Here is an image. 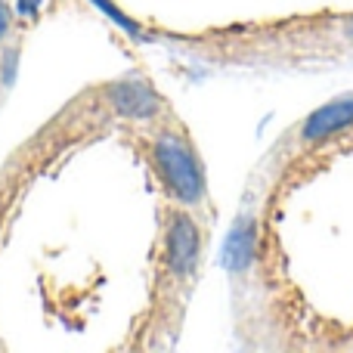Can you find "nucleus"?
<instances>
[{
    "label": "nucleus",
    "instance_id": "nucleus-5",
    "mask_svg": "<svg viewBox=\"0 0 353 353\" xmlns=\"http://www.w3.org/2000/svg\"><path fill=\"white\" fill-rule=\"evenodd\" d=\"M257 248V226L254 220L242 217L236 226H232L230 239H226V267L230 270H245L254 257Z\"/></svg>",
    "mask_w": 353,
    "mask_h": 353
},
{
    "label": "nucleus",
    "instance_id": "nucleus-7",
    "mask_svg": "<svg viewBox=\"0 0 353 353\" xmlns=\"http://www.w3.org/2000/svg\"><path fill=\"white\" fill-rule=\"evenodd\" d=\"M344 34L353 37V19H347V22H344Z\"/></svg>",
    "mask_w": 353,
    "mask_h": 353
},
{
    "label": "nucleus",
    "instance_id": "nucleus-4",
    "mask_svg": "<svg viewBox=\"0 0 353 353\" xmlns=\"http://www.w3.org/2000/svg\"><path fill=\"white\" fill-rule=\"evenodd\" d=\"M350 124H353V97H338L332 103L319 105L313 115H307L298 137H301V143H323L329 137L347 130Z\"/></svg>",
    "mask_w": 353,
    "mask_h": 353
},
{
    "label": "nucleus",
    "instance_id": "nucleus-1",
    "mask_svg": "<svg viewBox=\"0 0 353 353\" xmlns=\"http://www.w3.org/2000/svg\"><path fill=\"white\" fill-rule=\"evenodd\" d=\"M143 149H146V161L168 199L174 205L195 211L208 195V183L201 159L195 152L192 140L186 137V130L159 118V121H152L149 134L143 137Z\"/></svg>",
    "mask_w": 353,
    "mask_h": 353
},
{
    "label": "nucleus",
    "instance_id": "nucleus-2",
    "mask_svg": "<svg viewBox=\"0 0 353 353\" xmlns=\"http://www.w3.org/2000/svg\"><path fill=\"white\" fill-rule=\"evenodd\" d=\"M201 226L192 211L171 205L161 217V273L171 285H189L201 261Z\"/></svg>",
    "mask_w": 353,
    "mask_h": 353
},
{
    "label": "nucleus",
    "instance_id": "nucleus-6",
    "mask_svg": "<svg viewBox=\"0 0 353 353\" xmlns=\"http://www.w3.org/2000/svg\"><path fill=\"white\" fill-rule=\"evenodd\" d=\"M12 31H16V19H12L10 6L0 0V47H3L6 41H12Z\"/></svg>",
    "mask_w": 353,
    "mask_h": 353
},
{
    "label": "nucleus",
    "instance_id": "nucleus-3",
    "mask_svg": "<svg viewBox=\"0 0 353 353\" xmlns=\"http://www.w3.org/2000/svg\"><path fill=\"white\" fill-rule=\"evenodd\" d=\"M103 97L115 115L130 118V121L152 124L159 118H165V99L152 90L149 81H140V78L112 81V84L103 87Z\"/></svg>",
    "mask_w": 353,
    "mask_h": 353
}]
</instances>
